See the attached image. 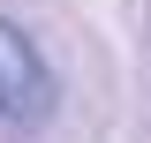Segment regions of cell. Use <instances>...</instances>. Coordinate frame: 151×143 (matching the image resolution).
Returning <instances> with one entry per match:
<instances>
[{
	"mask_svg": "<svg viewBox=\"0 0 151 143\" xmlns=\"http://www.w3.org/2000/svg\"><path fill=\"white\" fill-rule=\"evenodd\" d=\"M60 113V83L38 53V38H23L15 23L0 15V121L8 128H45Z\"/></svg>",
	"mask_w": 151,
	"mask_h": 143,
	"instance_id": "cell-1",
	"label": "cell"
}]
</instances>
